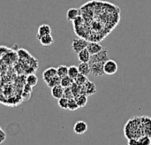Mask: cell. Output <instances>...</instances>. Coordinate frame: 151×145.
<instances>
[{
  "label": "cell",
  "instance_id": "f1b7e54d",
  "mask_svg": "<svg viewBox=\"0 0 151 145\" xmlns=\"http://www.w3.org/2000/svg\"><path fill=\"white\" fill-rule=\"evenodd\" d=\"M18 56L20 58H27L29 57V53L24 49H19L18 50Z\"/></svg>",
  "mask_w": 151,
  "mask_h": 145
},
{
  "label": "cell",
  "instance_id": "2e32d148",
  "mask_svg": "<svg viewBox=\"0 0 151 145\" xmlns=\"http://www.w3.org/2000/svg\"><path fill=\"white\" fill-rule=\"evenodd\" d=\"M39 42L42 45V46H50L54 42V38L53 36L50 35H43L42 36L40 39H39Z\"/></svg>",
  "mask_w": 151,
  "mask_h": 145
},
{
  "label": "cell",
  "instance_id": "d4e9b609",
  "mask_svg": "<svg viewBox=\"0 0 151 145\" xmlns=\"http://www.w3.org/2000/svg\"><path fill=\"white\" fill-rule=\"evenodd\" d=\"M71 89L73 91V94L74 97H78L79 95L81 94V86L76 84L75 82H73V84L71 86Z\"/></svg>",
  "mask_w": 151,
  "mask_h": 145
},
{
  "label": "cell",
  "instance_id": "ac0fdd59",
  "mask_svg": "<svg viewBox=\"0 0 151 145\" xmlns=\"http://www.w3.org/2000/svg\"><path fill=\"white\" fill-rule=\"evenodd\" d=\"M68 67L65 65H61L57 67V71H58V75L62 79L65 76L68 75Z\"/></svg>",
  "mask_w": 151,
  "mask_h": 145
},
{
  "label": "cell",
  "instance_id": "52a82bcc",
  "mask_svg": "<svg viewBox=\"0 0 151 145\" xmlns=\"http://www.w3.org/2000/svg\"><path fill=\"white\" fill-rule=\"evenodd\" d=\"M142 128L144 136H148L151 137V118L143 116L142 117Z\"/></svg>",
  "mask_w": 151,
  "mask_h": 145
},
{
  "label": "cell",
  "instance_id": "d6986e66",
  "mask_svg": "<svg viewBox=\"0 0 151 145\" xmlns=\"http://www.w3.org/2000/svg\"><path fill=\"white\" fill-rule=\"evenodd\" d=\"M47 84V86L50 89H52L53 87L57 86V85H59L61 83V78L58 76V75H56L55 77L51 78L50 80H49L48 82H45Z\"/></svg>",
  "mask_w": 151,
  "mask_h": 145
},
{
  "label": "cell",
  "instance_id": "9c48e42d",
  "mask_svg": "<svg viewBox=\"0 0 151 145\" xmlns=\"http://www.w3.org/2000/svg\"><path fill=\"white\" fill-rule=\"evenodd\" d=\"M51 34V27L48 24H42L39 26L38 30H37V39L39 40L42 36L46 35H50Z\"/></svg>",
  "mask_w": 151,
  "mask_h": 145
},
{
  "label": "cell",
  "instance_id": "4dcf8cb0",
  "mask_svg": "<svg viewBox=\"0 0 151 145\" xmlns=\"http://www.w3.org/2000/svg\"><path fill=\"white\" fill-rule=\"evenodd\" d=\"M0 136H1V138H0V144H2L5 141V139H6V134H5V132L3 130V128H0Z\"/></svg>",
  "mask_w": 151,
  "mask_h": 145
},
{
  "label": "cell",
  "instance_id": "5bb4252c",
  "mask_svg": "<svg viewBox=\"0 0 151 145\" xmlns=\"http://www.w3.org/2000/svg\"><path fill=\"white\" fill-rule=\"evenodd\" d=\"M79 68V72L81 74L84 75H88L89 74H91V66L89 63H85V62H81L78 66Z\"/></svg>",
  "mask_w": 151,
  "mask_h": 145
},
{
  "label": "cell",
  "instance_id": "277c9868",
  "mask_svg": "<svg viewBox=\"0 0 151 145\" xmlns=\"http://www.w3.org/2000/svg\"><path fill=\"white\" fill-rule=\"evenodd\" d=\"M119 66L115 60L113 59H108L104 63V73L107 75H113L118 72Z\"/></svg>",
  "mask_w": 151,
  "mask_h": 145
},
{
  "label": "cell",
  "instance_id": "7402d4cb",
  "mask_svg": "<svg viewBox=\"0 0 151 145\" xmlns=\"http://www.w3.org/2000/svg\"><path fill=\"white\" fill-rule=\"evenodd\" d=\"M88 81V76L87 75H84V74H79V75L74 79V82L76 84L80 85V86L84 85Z\"/></svg>",
  "mask_w": 151,
  "mask_h": 145
},
{
  "label": "cell",
  "instance_id": "30bf717a",
  "mask_svg": "<svg viewBox=\"0 0 151 145\" xmlns=\"http://www.w3.org/2000/svg\"><path fill=\"white\" fill-rule=\"evenodd\" d=\"M64 93H65V88L61 84L57 85L51 89V96L55 99L58 100V99L62 98L64 97Z\"/></svg>",
  "mask_w": 151,
  "mask_h": 145
},
{
  "label": "cell",
  "instance_id": "8992f818",
  "mask_svg": "<svg viewBox=\"0 0 151 145\" xmlns=\"http://www.w3.org/2000/svg\"><path fill=\"white\" fill-rule=\"evenodd\" d=\"M91 66V74L96 77L103 76L105 74L104 73V63H93L90 64Z\"/></svg>",
  "mask_w": 151,
  "mask_h": 145
},
{
  "label": "cell",
  "instance_id": "3957f363",
  "mask_svg": "<svg viewBox=\"0 0 151 145\" xmlns=\"http://www.w3.org/2000/svg\"><path fill=\"white\" fill-rule=\"evenodd\" d=\"M109 58V55H108V50L107 49L104 48L100 52L92 55L91 56V59L89 61V64H93V63H105Z\"/></svg>",
  "mask_w": 151,
  "mask_h": 145
},
{
  "label": "cell",
  "instance_id": "cb8c5ba5",
  "mask_svg": "<svg viewBox=\"0 0 151 145\" xmlns=\"http://www.w3.org/2000/svg\"><path fill=\"white\" fill-rule=\"evenodd\" d=\"M68 102H69V99L63 97L62 98L58 99V106L61 108V109H64V110H68Z\"/></svg>",
  "mask_w": 151,
  "mask_h": 145
},
{
  "label": "cell",
  "instance_id": "ba28073f",
  "mask_svg": "<svg viewBox=\"0 0 151 145\" xmlns=\"http://www.w3.org/2000/svg\"><path fill=\"white\" fill-rule=\"evenodd\" d=\"M88 131V124L83 120L76 121L73 126V132L77 135H83Z\"/></svg>",
  "mask_w": 151,
  "mask_h": 145
},
{
  "label": "cell",
  "instance_id": "9a60e30c",
  "mask_svg": "<svg viewBox=\"0 0 151 145\" xmlns=\"http://www.w3.org/2000/svg\"><path fill=\"white\" fill-rule=\"evenodd\" d=\"M80 16V10L77 8H70L66 12V18L69 21H73Z\"/></svg>",
  "mask_w": 151,
  "mask_h": 145
},
{
  "label": "cell",
  "instance_id": "5b68a950",
  "mask_svg": "<svg viewBox=\"0 0 151 145\" xmlns=\"http://www.w3.org/2000/svg\"><path fill=\"white\" fill-rule=\"evenodd\" d=\"M96 84L93 82H90L89 80L84 85L81 86V94L87 95L88 97V96L96 94Z\"/></svg>",
  "mask_w": 151,
  "mask_h": 145
},
{
  "label": "cell",
  "instance_id": "83f0119b",
  "mask_svg": "<svg viewBox=\"0 0 151 145\" xmlns=\"http://www.w3.org/2000/svg\"><path fill=\"white\" fill-rule=\"evenodd\" d=\"M64 97L68 98V99H71V98H74V96L73 94V91L71 89V87L69 88H65V93H64Z\"/></svg>",
  "mask_w": 151,
  "mask_h": 145
},
{
  "label": "cell",
  "instance_id": "44dd1931",
  "mask_svg": "<svg viewBox=\"0 0 151 145\" xmlns=\"http://www.w3.org/2000/svg\"><path fill=\"white\" fill-rule=\"evenodd\" d=\"M27 84H28L29 86L31 87H35L36 86V84L38 83V78L35 74H29L27 77Z\"/></svg>",
  "mask_w": 151,
  "mask_h": 145
},
{
  "label": "cell",
  "instance_id": "f546056e",
  "mask_svg": "<svg viewBox=\"0 0 151 145\" xmlns=\"http://www.w3.org/2000/svg\"><path fill=\"white\" fill-rule=\"evenodd\" d=\"M73 23H74V26L75 27H80L82 23H83V19H82V17H81V16H79L78 18H76L74 20H73Z\"/></svg>",
  "mask_w": 151,
  "mask_h": 145
},
{
  "label": "cell",
  "instance_id": "8fae6325",
  "mask_svg": "<svg viewBox=\"0 0 151 145\" xmlns=\"http://www.w3.org/2000/svg\"><path fill=\"white\" fill-rule=\"evenodd\" d=\"M56 75H58L57 68H55V67H49V68H47V69H45L43 71V73H42V79L46 82L49 80H50L51 78L55 77Z\"/></svg>",
  "mask_w": 151,
  "mask_h": 145
},
{
  "label": "cell",
  "instance_id": "603a6c76",
  "mask_svg": "<svg viewBox=\"0 0 151 145\" xmlns=\"http://www.w3.org/2000/svg\"><path fill=\"white\" fill-rule=\"evenodd\" d=\"M73 82H74V80L67 75V76H65V77L61 79V83L60 84L64 88H69V87H71L73 84Z\"/></svg>",
  "mask_w": 151,
  "mask_h": 145
},
{
  "label": "cell",
  "instance_id": "ffe728a7",
  "mask_svg": "<svg viewBox=\"0 0 151 145\" xmlns=\"http://www.w3.org/2000/svg\"><path fill=\"white\" fill-rule=\"evenodd\" d=\"M80 72H79V68L78 66H70L68 67V76L71 77L72 79H75L78 75H79Z\"/></svg>",
  "mask_w": 151,
  "mask_h": 145
},
{
  "label": "cell",
  "instance_id": "7a4b0ae2",
  "mask_svg": "<svg viewBox=\"0 0 151 145\" xmlns=\"http://www.w3.org/2000/svg\"><path fill=\"white\" fill-rule=\"evenodd\" d=\"M88 41L83 38H74L71 43V47L73 49V50L78 54L81 50L86 49L88 47Z\"/></svg>",
  "mask_w": 151,
  "mask_h": 145
},
{
  "label": "cell",
  "instance_id": "4316f807",
  "mask_svg": "<svg viewBox=\"0 0 151 145\" xmlns=\"http://www.w3.org/2000/svg\"><path fill=\"white\" fill-rule=\"evenodd\" d=\"M138 145H151V137L143 136L138 139Z\"/></svg>",
  "mask_w": 151,
  "mask_h": 145
},
{
  "label": "cell",
  "instance_id": "484cf974",
  "mask_svg": "<svg viewBox=\"0 0 151 145\" xmlns=\"http://www.w3.org/2000/svg\"><path fill=\"white\" fill-rule=\"evenodd\" d=\"M79 105H78V103L77 101L75 100V98H71L69 99V102H68V110L69 111H76L77 109H79Z\"/></svg>",
  "mask_w": 151,
  "mask_h": 145
},
{
  "label": "cell",
  "instance_id": "4fadbf2b",
  "mask_svg": "<svg viewBox=\"0 0 151 145\" xmlns=\"http://www.w3.org/2000/svg\"><path fill=\"white\" fill-rule=\"evenodd\" d=\"M91 54L90 52L88 51V50L86 48L82 50H81L78 54H77V57H78V59L80 62H85V63H89L90 59H91Z\"/></svg>",
  "mask_w": 151,
  "mask_h": 145
},
{
  "label": "cell",
  "instance_id": "e0dca14e",
  "mask_svg": "<svg viewBox=\"0 0 151 145\" xmlns=\"http://www.w3.org/2000/svg\"><path fill=\"white\" fill-rule=\"evenodd\" d=\"M75 100L77 101L78 103V105L80 108H82L84 106H86L87 103H88V96L87 95H84V94H81L79 95L78 97H74Z\"/></svg>",
  "mask_w": 151,
  "mask_h": 145
},
{
  "label": "cell",
  "instance_id": "7c38bea8",
  "mask_svg": "<svg viewBox=\"0 0 151 145\" xmlns=\"http://www.w3.org/2000/svg\"><path fill=\"white\" fill-rule=\"evenodd\" d=\"M87 49L88 50V51L90 52L91 55H95V54L100 52L104 49V47L100 43H96V42H88V44Z\"/></svg>",
  "mask_w": 151,
  "mask_h": 145
},
{
  "label": "cell",
  "instance_id": "6da1fadb",
  "mask_svg": "<svg viewBox=\"0 0 151 145\" xmlns=\"http://www.w3.org/2000/svg\"><path fill=\"white\" fill-rule=\"evenodd\" d=\"M125 136L127 139L135 138L139 139L143 136V131L142 128V117H134L127 122L124 128Z\"/></svg>",
  "mask_w": 151,
  "mask_h": 145
}]
</instances>
